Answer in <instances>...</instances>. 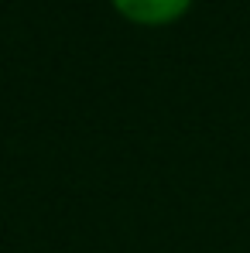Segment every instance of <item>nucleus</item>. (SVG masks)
Returning a JSON list of instances; mask_svg holds the SVG:
<instances>
[{
  "instance_id": "f257e3e1",
  "label": "nucleus",
  "mask_w": 250,
  "mask_h": 253,
  "mask_svg": "<svg viewBox=\"0 0 250 253\" xmlns=\"http://www.w3.org/2000/svg\"><path fill=\"white\" fill-rule=\"evenodd\" d=\"M113 10L141 28H165L189 14L192 0H110Z\"/></svg>"
}]
</instances>
